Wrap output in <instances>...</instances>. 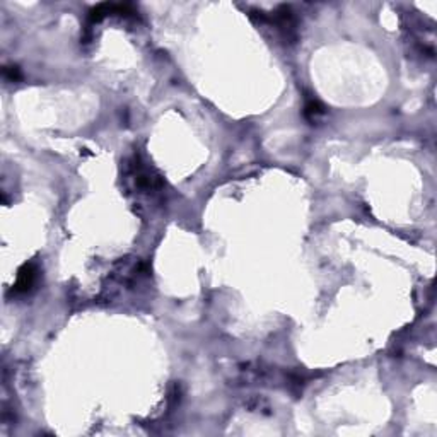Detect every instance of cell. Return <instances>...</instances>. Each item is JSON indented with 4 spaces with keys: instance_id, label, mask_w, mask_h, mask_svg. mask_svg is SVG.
Here are the masks:
<instances>
[{
    "instance_id": "3",
    "label": "cell",
    "mask_w": 437,
    "mask_h": 437,
    "mask_svg": "<svg viewBox=\"0 0 437 437\" xmlns=\"http://www.w3.org/2000/svg\"><path fill=\"white\" fill-rule=\"evenodd\" d=\"M3 73H5V77H9L10 80L21 79V73H19L17 67H5V68H3Z\"/></svg>"
},
{
    "instance_id": "2",
    "label": "cell",
    "mask_w": 437,
    "mask_h": 437,
    "mask_svg": "<svg viewBox=\"0 0 437 437\" xmlns=\"http://www.w3.org/2000/svg\"><path fill=\"white\" fill-rule=\"evenodd\" d=\"M324 113L323 106L316 101V99H309V101L306 103V108H304V115H306L308 120H311V122H314L316 118L321 117V115Z\"/></svg>"
},
{
    "instance_id": "1",
    "label": "cell",
    "mask_w": 437,
    "mask_h": 437,
    "mask_svg": "<svg viewBox=\"0 0 437 437\" xmlns=\"http://www.w3.org/2000/svg\"><path fill=\"white\" fill-rule=\"evenodd\" d=\"M36 266L33 263H26L17 273V282L14 285L15 292H28L34 284V278H36Z\"/></svg>"
}]
</instances>
